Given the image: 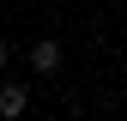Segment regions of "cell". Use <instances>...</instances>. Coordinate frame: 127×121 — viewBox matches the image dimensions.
<instances>
[{
    "label": "cell",
    "mask_w": 127,
    "mask_h": 121,
    "mask_svg": "<svg viewBox=\"0 0 127 121\" xmlns=\"http://www.w3.org/2000/svg\"><path fill=\"white\" fill-rule=\"evenodd\" d=\"M30 67H36L42 79H55V73H61V42H55V36H42V42H30Z\"/></svg>",
    "instance_id": "6da1fadb"
},
{
    "label": "cell",
    "mask_w": 127,
    "mask_h": 121,
    "mask_svg": "<svg viewBox=\"0 0 127 121\" xmlns=\"http://www.w3.org/2000/svg\"><path fill=\"white\" fill-rule=\"evenodd\" d=\"M6 60H12V42H6V36H0V73H6Z\"/></svg>",
    "instance_id": "3957f363"
},
{
    "label": "cell",
    "mask_w": 127,
    "mask_h": 121,
    "mask_svg": "<svg viewBox=\"0 0 127 121\" xmlns=\"http://www.w3.org/2000/svg\"><path fill=\"white\" fill-rule=\"evenodd\" d=\"M30 109V91L18 85V79H0V115H6V121H18Z\"/></svg>",
    "instance_id": "7a4b0ae2"
}]
</instances>
